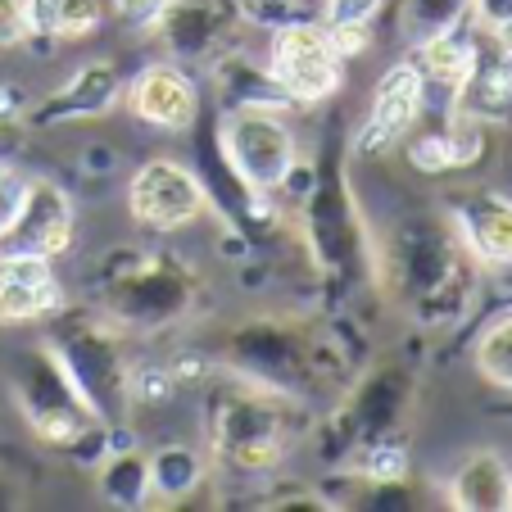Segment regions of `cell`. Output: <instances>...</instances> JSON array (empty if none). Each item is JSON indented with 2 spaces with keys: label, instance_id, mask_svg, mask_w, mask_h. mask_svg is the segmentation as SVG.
<instances>
[{
  "label": "cell",
  "instance_id": "10",
  "mask_svg": "<svg viewBox=\"0 0 512 512\" xmlns=\"http://www.w3.org/2000/svg\"><path fill=\"white\" fill-rule=\"evenodd\" d=\"M268 68L295 109L322 105L345 82V59H340L331 32L322 28V19H300V23H286V28H272Z\"/></svg>",
  "mask_w": 512,
  "mask_h": 512
},
{
  "label": "cell",
  "instance_id": "16",
  "mask_svg": "<svg viewBox=\"0 0 512 512\" xmlns=\"http://www.w3.org/2000/svg\"><path fill=\"white\" fill-rule=\"evenodd\" d=\"M114 105H123V73H118V64L109 55H96V59H87L64 87H55L46 100L28 105L23 127L50 132V127L91 123V118H105Z\"/></svg>",
  "mask_w": 512,
  "mask_h": 512
},
{
  "label": "cell",
  "instance_id": "28",
  "mask_svg": "<svg viewBox=\"0 0 512 512\" xmlns=\"http://www.w3.org/2000/svg\"><path fill=\"white\" fill-rule=\"evenodd\" d=\"M467 19H472V0H399L395 28L408 46H417V41L449 32Z\"/></svg>",
  "mask_w": 512,
  "mask_h": 512
},
{
  "label": "cell",
  "instance_id": "22",
  "mask_svg": "<svg viewBox=\"0 0 512 512\" xmlns=\"http://www.w3.org/2000/svg\"><path fill=\"white\" fill-rule=\"evenodd\" d=\"M445 503L458 512H512V467L499 449H472L449 472Z\"/></svg>",
  "mask_w": 512,
  "mask_h": 512
},
{
  "label": "cell",
  "instance_id": "14",
  "mask_svg": "<svg viewBox=\"0 0 512 512\" xmlns=\"http://www.w3.org/2000/svg\"><path fill=\"white\" fill-rule=\"evenodd\" d=\"M73 232H78V204H73V195L55 177H28L19 213H14V223L0 236V250L59 259L73 245Z\"/></svg>",
  "mask_w": 512,
  "mask_h": 512
},
{
  "label": "cell",
  "instance_id": "15",
  "mask_svg": "<svg viewBox=\"0 0 512 512\" xmlns=\"http://www.w3.org/2000/svg\"><path fill=\"white\" fill-rule=\"evenodd\" d=\"M123 105L150 132H191L200 123V82L182 64H145L123 82Z\"/></svg>",
  "mask_w": 512,
  "mask_h": 512
},
{
  "label": "cell",
  "instance_id": "12",
  "mask_svg": "<svg viewBox=\"0 0 512 512\" xmlns=\"http://www.w3.org/2000/svg\"><path fill=\"white\" fill-rule=\"evenodd\" d=\"M241 23L245 19L236 10V0H164L150 32L173 64L209 68L223 50H232Z\"/></svg>",
  "mask_w": 512,
  "mask_h": 512
},
{
  "label": "cell",
  "instance_id": "25",
  "mask_svg": "<svg viewBox=\"0 0 512 512\" xmlns=\"http://www.w3.org/2000/svg\"><path fill=\"white\" fill-rule=\"evenodd\" d=\"M145 458H150V503H186L209 481L204 449L186 445V440H168V445L150 449Z\"/></svg>",
  "mask_w": 512,
  "mask_h": 512
},
{
  "label": "cell",
  "instance_id": "11",
  "mask_svg": "<svg viewBox=\"0 0 512 512\" xmlns=\"http://www.w3.org/2000/svg\"><path fill=\"white\" fill-rule=\"evenodd\" d=\"M127 213L145 232L173 236L209 213V195L186 159H145L127 182Z\"/></svg>",
  "mask_w": 512,
  "mask_h": 512
},
{
  "label": "cell",
  "instance_id": "36",
  "mask_svg": "<svg viewBox=\"0 0 512 512\" xmlns=\"http://www.w3.org/2000/svg\"><path fill=\"white\" fill-rule=\"evenodd\" d=\"M159 10H164V0H114V14L123 23H132V28H155Z\"/></svg>",
  "mask_w": 512,
  "mask_h": 512
},
{
  "label": "cell",
  "instance_id": "30",
  "mask_svg": "<svg viewBox=\"0 0 512 512\" xmlns=\"http://www.w3.org/2000/svg\"><path fill=\"white\" fill-rule=\"evenodd\" d=\"M245 23H259V28H286V23L300 19H322V0H236Z\"/></svg>",
  "mask_w": 512,
  "mask_h": 512
},
{
  "label": "cell",
  "instance_id": "38",
  "mask_svg": "<svg viewBox=\"0 0 512 512\" xmlns=\"http://www.w3.org/2000/svg\"><path fill=\"white\" fill-rule=\"evenodd\" d=\"M472 19L481 28H494V23H512V0H472Z\"/></svg>",
  "mask_w": 512,
  "mask_h": 512
},
{
  "label": "cell",
  "instance_id": "35",
  "mask_svg": "<svg viewBox=\"0 0 512 512\" xmlns=\"http://www.w3.org/2000/svg\"><path fill=\"white\" fill-rule=\"evenodd\" d=\"M28 41V19H23V0H0V50L23 46Z\"/></svg>",
  "mask_w": 512,
  "mask_h": 512
},
{
  "label": "cell",
  "instance_id": "26",
  "mask_svg": "<svg viewBox=\"0 0 512 512\" xmlns=\"http://www.w3.org/2000/svg\"><path fill=\"white\" fill-rule=\"evenodd\" d=\"M96 485L114 508H150V458L132 445V435L118 440L96 467Z\"/></svg>",
  "mask_w": 512,
  "mask_h": 512
},
{
  "label": "cell",
  "instance_id": "24",
  "mask_svg": "<svg viewBox=\"0 0 512 512\" xmlns=\"http://www.w3.org/2000/svg\"><path fill=\"white\" fill-rule=\"evenodd\" d=\"M413 64L422 68L426 87H440L454 96L458 82H463L476 64V23H458V28H449V32H435V37L417 41Z\"/></svg>",
  "mask_w": 512,
  "mask_h": 512
},
{
  "label": "cell",
  "instance_id": "5",
  "mask_svg": "<svg viewBox=\"0 0 512 512\" xmlns=\"http://www.w3.org/2000/svg\"><path fill=\"white\" fill-rule=\"evenodd\" d=\"M200 304V277L173 250H118L100 277V313L118 331H168Z\"/></svg>",
  "mask_w": 512,
  "mask_h": 512
},
{
  "label": "cell",
  "instance_id": "8",
  "mask_svg": "<svg viewBox=\"0 0 512 512\" xmlns=\"http://www.w3.org/2000/svg\"><path fill=\"white\" fill-rule=\"evenodd\" d=\"M304 245H309L313 263L331 277H354L372 254L368 223L358 213V195L345 177L340 155L313 173V186L304 195Z\"/></svg>",
  "mask_w": 512,
  "mask_h": 512
},
{
  "label": "cell",
  "instance_id": "21",
  "mask_svg": "<svg viewBox=\"0 0 512 512\" xmlns=\"http://www.w3.org/2000/svg\"><path fill=\"white\" fill-rule=\"evenodd\" d=\"M399 150H404V159L417 168V173H431V177L463 173V168L481 164V155H485V127L449 109V114L440 118L435 127H422V132L413 127V132L399 141Z\"/></svg>",
  "mask_w": 512,
  "mask_h": 512
},
{
  "label": "cell",
  "instance_id": "3",
  "mask_svg": "<svg viewBox=\"0 0 512 512\" xmlns=\"http://www.w3.org/2000/svg\"><path fill=\"white\" fill-rule=\"evenodd\" d=\"M304 404L290 395H277L268 386L213 368L204 381V435L223 467L241 476H272L286 463L290 445L309 431Z\"/></svg>",
  "mask_w": 512,
  "mask_h": 512
},
{
  "label": "cell",
  "instance_id": "34",
  "mask_svg": "<svg viewBox=\"0 0 512 512\" xmlns=\"http://www.w3.org/2000/svg\"><path fill=\"white\" fill-rule=\"evenodd\" d=\"M55 10L59 0H23V19H28V41H55Z\"/></svg>",
  "mask_w": 512,
  "mask_h": 512
},
{
  "label": "cell",
  "instance_id": "13",
  "mask_svg": "<svg viewBox=\"0 0 512 512\" xmlns=\"http://www.w3.org/2000/svg\"><path fill=\"white\" fill-rule=\"evenodd\" d=\"M191 168L204 182L209 209L223 213V223L232 227V232H241L250 245H259V236H268L272 227H277V204L268 200V191H254V186L227 164L223 145H218V132L200 136Z\"/></svg>",
  "mask_w": 512,
  "mask_h": 512
},
{
  "label": "cell",
  "instance_id": "6",
  "mask_svg": "<svg viewBox=\"0 0 512 512\" xmlns=\"http://www.w3.org/2000/svg\"><path fill=\"white\" fill-rule=\"evenodd\" d=\"M46 345L68 372L73 390L105 426H127V354L123 331L100 309H73L59 304L46 318Z\"/></svg>",
  "mask_w": 512,
  "mask_h": 512
},
{
  "label": "cell",
  "instance_id": "4",
  "mask_svg": "<svg viewBox=\"0 0 512 512\" xmlns=\"http://www.w3.org/2000/svg\"><path fill=\"white\" fill-rule=\"evenodd\" d=\"M10 390L41 445L59 449V454H68L82 467H96L118 440H127L123 426H105L91 413L87 399L73 390L68 372L59 368V358L50 354L46 340L23 345L10 358Z\"/></svg>",
  "mask_w": 512,
  "mask_h": 512
},
{
  "label": "cell",
  "instance_id": "18",
  "mask_svg": "<svg viewBox=\"0 0 512 512\" xmlns=\"http://www.w3.org/2000/svg\"><path fill=\"white\" fill-rule=\"evenodd\" d=\"M449 223L458 227L467 254L481 268H503L512 272V200L503 191H463L449 200Z\"/></svg>",
  "mask_w": 512,
  "mask_h": 512
},
{
  "label": "cell",
  "instance_id": "39",
  "mask_svg": "<svg viewBox=\"0 0 512 512\" xmlns=\"http://www.w3.org/2000/svg\"><path fill=\"white\" fill-rule=\"evenodd\" d=\"M14 494H19V485L0 472V508H14Z\"/></svg>",
  "mask_w": 512,
  "mask_h": 512
},
{
  "label": "cell",
  "instance_id": "17",
  "mask_svg": "<svg viewBox=\"0 0 512 512\" xmlns=\"http://www.w3.org/2000/svg\"><path fill=\"white\" fill-rule=\"evenodd\" d=\"M422 105H426L422 68H417L413 59L390 64L386 73H381L377 91H372V109H368V118H363V127H358L354 150L358 155H386V150H395L417 127Z\"/></svg>",
  "mask_w": 512,
  "mask_h": 512
},
{
  "label": "cell",
  "instance_id": "33",
  "mask_svg": "<svg viewBox=\"0 0 512 512\" xmlns=\"http://www.w3.org/2000/svg\"><path fill=\"white\" fill-rule=\"evenodd\" d=\"M23 191H28V173L0 159V236L14 223V213H19V204H23Z\"/></svg>",
  "mask_w": 512,
  "mask_h": 512
},
{
  "label": "cell",
  "instance_id": "31",
  "mask_svg": "<svg viewBox=\"0 0 512 512\" xmlns=\"http://www.w3.org/2000/svg\"><path fill=\"white\" fill-rule=\"evenodd\" d=\"M177 395L168 363H127V404H164Z\"/></svg>",
  "mask_w": 512,
  "mask_h": 512
},
{
  "label": "cell",
  "instance_id": "29",
  "mask_svg": "<svg viewBox=\"0 0 512 512\" xmlns=\"http://www.w3.org/2000/svg\"><path fill=\"white\" fill-rule=\"evenodd\" d=\"M472 363H476V372H481L485 386L512 395V313H499V318L476 336Z\"/></svg>",
  "mask_w": 512,
  "mask_h": 512
},
{
  "label": "cell",
  "instance_id": "2",
  "mask_svg": "<svg viewBox=\"0 0 512 512\" xmlns=\"http://www.w3.org/2000/svg\"><path fill=\"white\" fill-rule=\"evenodd\" d=\"M213 363L254 386L300 399V404L331 395L349 377V354L336 327L300 318V313H263V318L236 322L223 336Z\"/></svg>",
  "mask_w": 512,
  "mask_h": 512
},
{
  "label": "cell",
  "instance_id": "1",
  "mask_svg": "<svg viewBox=\"0 0 512 512\" xmlns=\"http://www.w3.org/2000/svg\"><path fill=\"white\" fill-rule=\"evenodd\" d=\"M481 263L467 254L449 213H408L395 218L377 254V277L390 286L408 318L426 331H445L472 313Z\"/></svg>",
  "mask_w": 512,
  "mask_h": 512
},
{
  "label": "cell",
  "instance_id": "7",
  "mask_svg": "<svg viewBox=\"0 0 512 512\" xmlns=\"http://www.w3.org/2000/svg\"><path fill=\"white\" fill-rule=\"evenodd\" d=\"M417 377L404 363H377L363 372V381L345 390L331 417L322 422V458L336 467H349L358 454H368L381 440H408Z\"/></svg>",
  "mask_w": 512,
  "mask_h": 512
},
{
  "label": "cell",
  "instance_id": "23",
  "mask_svg": "<svg viewBox=\"0 0 512 512\" xmlns=\"http://www.w3.org/2000/svg\"><path fill=\"white\" fill-rule=\"evenodd\" d=\"M213 73V91L223 100V109H236V105H254V109H295L286 100V91L277 87L272 68L259 64V59L241 55V50H223V55L209 64Z\"/></svg>",
  "mask_w": 512,
  "mask_h": 512
},
{
  "label": "cell",
  "instance_id": "27",
  "mask_svg": "<svg viewBox=\"0 0 512 512\" xmlns=\"http://www.w3.org/2000/svg\"><path fill=\"white\" fill-rule=\"evenodd\" d=\"M381 10H386V0H322V28L331 32L345 64L372 50V23Z\"/></svg>",
  "mask_w": 512,
  "mask_h": 512
},
{
  "label": "cell",
  "instance_id": "19",
  "mask_svg": "<svg viewBox=\"0 0 512 512\" xmlns=\"http://www.w3.org/2000/svg\"><path fill=\"white\" fill-rule=\"evenodd\" d=\"M449 109L481 127H512V55L494 46L481 28H476V64L449 96Z\"/></svg>",
  "mask_w": 512,
  "mask_h": 512
},
{
  "label": "cell",
  "instance_id": "9",
  "mask_svg": "<svg viewBox=\"0 0 512 512\" xmlns=\"http://www.w3.org/2000/svg\"><path fill=\"white\" fill-rule=\"evenodd\" d=\"M213 132H218L227 164L254 191H268V195L281 191V186H290L295 168H300V141H295L281 109H254V105L223 109Z\"/></svg>",
  "mask_w": 512,
  "mask_h": 512
},
{
  "label": "cell",
  "instance_id": "32",
  "mask_svg": "<svg viewBox=\"0 0 512 512\" xmlns=\"http://www.w3.org/2000/svg\"><path fill=\"white\" fill-rule=\"evenodd\" d=\"M105 23V0H59L55 41H87Z\"/></svg>",
  "mask_w": 512,
  "mask_h": 512
},
{
  "label": "cell",
  "instance_id": "20",
  "mask_svg": "<svg viewBox=\"0 0 512 512\" xmlns=\"http://www.w3.org/2000/svg\"><path fill=\"white\" fill-rule=\"evenodd\" d=\"M64 304L55 259L0 250V322H46Z\"/></svg>",
  "mask_w": 512,
  "mask_h": 512
},
{
  "label": "cell",
  "instance_id": "37",
  "mask_svg": "<svg viewBox=\"0 0 512 512\" xmlns=\"http://www.w3.org/2000/svg\"><path fill=\"white\" fill-rule=\"evenodd\" d=\"M28 114V96H23L19 82H0V127H14L23 123Z\"/></svg>",
  "mask_w": 512,
  "mask_h": 512
}]
</instances>
